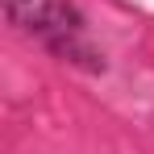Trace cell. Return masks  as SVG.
Segmentation results:
<instances>
[{
	"mask_svg": "<svg viewBox=\"0 0 154 154\" xmlns=\"http://www.w3.org/2000/svg\"><path fill=\"white\" fill-rule=\"evenodd\" d=\"M4 13L25 38L46 46L54 58L83 71H104V54L92 46L88 21L71 0H4Z\"/></svg>",
	"mask_w": 154,
	"mask_h": 154,
	"instance_id": "cell-1",
	"label": "cell"
}]
</instances>
